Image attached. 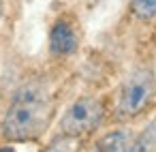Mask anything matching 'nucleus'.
I'll return each instance as SVG.
<instances>
[{
	"mask_svg": "<svg viewBox=\"0 0 156 152\" xmlns=\"http://www.w3.org/2000/svg\"><path fill=\"white\" fill-rule=\"evenodd\" d=\"M51 116L54 105L49 94L41 86L28 84L13 94L2 118V135L9 141H34L47 131Z\"/></svg>",
	"mask_w": 156,
	"mask_h": 152,
	"instance_id": "obj_1",
	"label": "nucleus"
},
{
	"mask_svg": "<svg viewBox=\"0 0 156 152\" xmlns=\"http://www.w3.org/2000/svg\"><path fill=\"white\" fill-rule=\"evenodd\" d=\"M156 99V77L150 69H133L118 88L115 96V118L135 120L145 114Z\"/></svg>",
	"mask_w": 156,
	"mask_h": 152,
	"instance_id": "obj_2",
	"label": "nucleus"
},
{
	"mask_svg": "<svg viewBox=\"0 0 156 152\" xmlns=\"http://www.w3.org/2000/svg\"><path fill=\"white\" fill-rule=\"evenodd\" d=\"M105 103L94 96V94H83L79 99H75L62 114L60 118V133L62 135H71V137H86L90 133H94L101 122L105 120Z\"/></svg>",
	"mask_w": 156,
	"mask_h": 152,
	"instance_id": "obj_3",
	"label": "nucleus"
},
{
	"mask_svg": "<svg viewBox=\"0 0 156 152\" xmlns=\"http://www.w3.org/2000/svg\"><path fill=\"white\" fill-rule=\"evenodd\" d=\"M81 45L79 26L71 15H60L49 28V52L58 58H69L77 54Z\"/></svg>",
	"mask_w": 156,
	"mask_h": 152,
	"instance_id": "obj_4",
	"label": "nucleus"
},
{
	"mask_svg": "<svg viewBox=\"0 0 156 152\" xmlns=\"http://www.w3.org/2000/svg\"><path fill=\"white\" fill-rule=\"evenodd\" d=\"M133 131L130 128H113L103 133L96 143H94V152H124L128 141L133 139Z\"/></svg>",
	"mask_w": 156,
	"mask_h": 152,
	"instance_id": "obj_5",
	"label": "nucleus"
},
{
	"mask_svg": "<svg viewBox=\"0 0 156 152\" xmlns=\"http://www.w3.org/2000/svg\"><path fill=\"white\" fill-rule=\"evenodd\" d=\"M156 150V120L133 135L124 152H154Z\"/></svg>",
	"mask_w": 156,
	"mask_h": 152,
	"instance_id": "obj_6",
	"label": "nucleus"
},
{
	"mask_svg": "<svg viewBox=\"0 0 156 152\" xmlns=\"http://www.w3.org/2000/svg\"><path fill=\"white\" fill-rule=\"evenodd\" d=\"M128 11L139 22H154L156 20V0H128Z\"/></svg>",
	"mask_w": 156,
	"mask_h": 152,
	"instance_id": "obj_7",
	"label": "nucleus"
},
{
	"mask_svg": "<svg viewBox=\"0 0 156 152\" xmlns=\"http://www.w3.org/2000/svg\"><path fill=\"white\" fill-rule=\"evenodd\" d=\"M41 152H81V137H71V135L60 133Z\"/></svg>",
	"mask_w": 156,
	"mask_h": 152,
	"instance_id": "obj_8",
	"label": "nucleus"
},
{
	"mask_svg": "<svg viewBox=\"0 0 156 152\" xmlns=\"http://www.w3.org/2000/svg\"><path fill=\"white\" fill-rule=\"evenodd\" d=\"M2 17H5V0H0V24H2Z\"/></svg>",
	"mask_w": 156,
	"mask_h": 152,
	"instance_id": "obj_9",
	"label": "nucleus"
},
{
	"mask_svg": "<svg viewBox=\"0 0 156 152\" xmlns=\"http://www.w3.org/2000/svg\"><path fill=\"white\" fill-rule=\"evenodd\" d=\"M0 152H15V148H13V146H2V148H0Z\"/></svg>",
	"mask_w": 156,
	"mask_h": 152,
	"instance_id": "obj_10",
	"label": "nucleus"
}]
</instances>
